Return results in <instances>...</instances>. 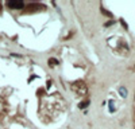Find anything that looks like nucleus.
<instances>
[{"label": "nucleus", "mask_w": 135, "mask_h": 129, "mask_svg": "<svg viewBox=\"0 0 135 129\" xmlns=\"http://www.w3.org/2000/svg\"><path fill=\"white\" fill-rule=\"evenodd\" d=\"M7 4H8V7L15 8V10H22V8L24 7V3L19 1V0H12V1H8Z\"/></svg>", "instance_id": "obj_1"}, {"label": "nucleus", "mask_w": 135, "mask_h": 129, "mask_svg": "<svg viewBox=\"0 0 135 129\" xmlns=\"http://www.w3.org/2000/svg\"><path fill=\"white\" fill-rule=\"evenodd\" d=\"M119 93H120V96H122L123 98H126V97H127V90H126L124 87H120L119 89Z\"/></svg>", "instance_id": "obj_2"}, {"label": "nucleus", "mask_w": 135, "mask_h": 129, "mask_svg": "<svg viewBox=\"0 0 135 129\" xmlns=\"http://www.w3.org/2000/svg\"><path fill=\"white\" fill-rule=\"evenodd\" d=\"M88 105H89V101H84V102H81L78 106H80V109H85V108L88 106Z\"/></svg>", "instance_id": "obj_4"}, {"label": "nucleus", "mask_w": 135, "mask_h": 129, "mask_svg": "<svg viewBox=\"0 0 135 129\" xmlns=\"http://www.w3.org/2000/svg\"><path fill=\"white\" fill-rule=\"evenodd\" d=\"M57 63H58V61H57V59H54V58H50V59H49V65H50L51 67H53L54 65H57Z\"/></svg>", "instance_id": "obj_3"}]
</instances>
